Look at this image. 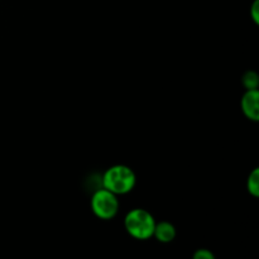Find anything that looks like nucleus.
Masks as SVG:
<instances>
[{"label": "nucleus", "instance_id": "obj_2", "mask_svg": "<svg viewBox=\"0 0 259 259\" xmlns=\"http://www.w3.org/2000/svg\"><path fill=\"white\" fill-rule=\"evenodd\" d=\"M156 219L146 209H132L124 218V228L132 238L137 240H147L153 237Z\"/></svg>", "mask_w": 259, "mask_h": 259}, {"label": "nucleus", "instance_id": "obj_5", "mask_svg": "<svg viewBox=\"0 0 259 259\" xmlns=\"http://www.w3.org/2000/svg\"><path fill=\"white\" fill-rule=\"evenodd\" d=\"M176 228L169 222L156 223L153 237L161 243H171L176 238Z\"/></svg>", "mask_w": 259, "mask_h": 259}, {"label": "nucleus", "instance_id": "obj_9", "mask_svg": "<svg viewBox=\"0 0 259 259\" xmlns=\"http://www.w3.org/2000/svg\"><path fill=\"white\" fill-rule=\"evenodd\" d=\"M250 17L255 24H259V0H254L250 7Z\"/></svg>", "mask_w": 259, "mask_h": 259}, {"label": "nucleus", "instance_id": "obj_7", "mask_svg": "<svg viewBox=\"0 0 259 259\" xmlns=\"http://www.w3.org/2000/svg\"><path fill=\"white\" fill-rule=\"evenodd\" d=\"M242 83L245 90H258L259 76L255 71H247L242 77Z\"/></svg>", "mask_w": 259, "mask_h": 259}, {"label": "nucleus", "instance_id": "obj_8", "mask_svg": "<svg viewBox=\"0 0 259 259\" xmlns=\"http://www.w3.org/2000/svg\"><path fill=\"white\" fill-rule=\"evenodd\" d=\"M192 259H217V257H215L211 250L206 249V248H201V249H197L194 253Z\"/></svg>", "mask_w": 259, "mask_h": 259}, {"label": "nucleus", "instance_id": "obj_6", "mask_svg": "<svg viewBox=\"0 0 259 259\" xmlns=\"http://www.w3.org/2000/svg\"><path fill=\"white\" fill-rule=\"evenodd\" d=\"M247 190L253 197L259 196V168H254L247 179Z\"/></svg>", "mask_w": 259, "mask_h": 259}, {"label": "nucleus", "instance_id": "obj_1", "mask_svg": "<svg viewBox=\"0 0 259 259\" xmlns=\"http://www.w3.org/2000/svg\"><path fill=\"white\" fill-rule=\"evenodd\" d=\"M101 182L104 189L120 196L129 194L136 187L137 175L129 166L114 164L104 172Z\"/></svg>", "mask_w": 259, "mask_h": 259}, {"label": "nucleus", "instance_id": "obj_4", "mask_svg": "<svg viewBox=\"0 0 259 259\" xmlns=\"http://www.w3.org/2000/svg\"><path fill=\"white\" fill-rule=\"evenodd\" d=\"M242 111L252 121L259 120V90H247L242 98Z\"/></svg>", "mask_w": 259, "mask_h": 259}, {"label": "nucleus", "instance_id": "obj_3", "mask_svg": "<svg viewBox=\"0 0 259 259\" xmlns=\"http://www.w3.org/2000/svg\"><path fill=\"white\" fill-rule=\"evenodd\" d=\"M90 205L94 215L101 220H111L115 218L120 206L118 196L104 187L94 192Z\"/></svg>", "mask_w": 259, "mask_h": 259}]
</instances>
